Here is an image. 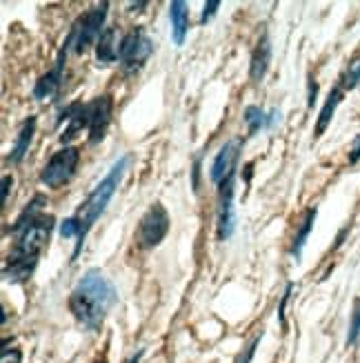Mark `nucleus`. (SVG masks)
I'll use <instances>...</instances> for the list:
<instances>
[{
    "mask_svg": "<svg viewBox=\"0 0 360 363\" xmlns=\"http://www.w3.org/2000/svg\"><path fill=\"white\" fill-rule=\"evenodd\" d=\"M116 301H118V292L114 288V283L98 267H91L76 283L67 306L78 323H83L91 333H98L105 323L107 312L116 306Z\"/></svg>",
    "mask_w": 360,
    "mask_h": 363,
    "instance_id": "obj_1",
    "label": "nucleus"
},
{
    "mask_svg": "<svg viewBox=\"0 0 360 363\" xmlns=\"http://www.w3.org/2000/svg\"><path fill=\"white\" fill-rule=\"evenodd\" d=\"M129 163H132V154L120 156V159L112 165V169L107 172V177L96 185V189H93V192L83 201L81 210H78V218H81V223H83V232H81V236H78V241H76L71 261H76L78 257H81V250L85 245L89 230L93 228V223H96V220L103 216V212L107 210L109 201H112V196L116 194V189L122 183L124 174H127Z\"/></svg>",
    "mask_w": 360,
    "mask_h": 363,
    "instance_id": "obj_2",
    "label": "nucleus"
},
{
    "mask_svg": "<svg viewBox=\"0 0 360 363\" xmlns=\"http://www.w3.org/2000/svg\"><path fill=\"white\" fill-rule=\"evenodd\" d=\"M56 228V218L52 214H40L25 225H11V234L16 236L9 255L38 259L45 245L50 243V236Z\"/></svg>",
    "mask_w": 360,
    "mask_h": 363,
    "instance_id": "obj_3",
    "label": "nucleus"
},
{
    "mask_svg": "<svg viewBox=\"0 0 360 363\" xmlns=\"http://www.w3.org/2000/svg\"><path fill=\"white\" fill-rule=\"evenodd\" d=\"M151 54H153V40L145 34L143 27H134L120 38L118 60L127 74H136L143 69Z\"/></svg>",
    "mask_w": 360,
    "mask_h": 363,
    "instance_id": "obj_4",
    "label": "nucleus"
},
{
    "mask_svg": "<svg viewBox=\"0 0 360 363\" xmlns=\"http://www.w3.org/2000/svg\"><path fill=\"white\" fill-rule=\"evenodd\" d=\"M78 163H81V150L65 145L62 150L54 152V156L45 163V167L40 169V183L58 189L65 183H69L78 169Z\"/></svg>",
    "mask_w": 360,
    "mask_h": 363,
    "instance_id": "obj_5",
    "label": "nucleus"
},
{
    "mask_svg": "<svg viewBox=\"0 0 360 363\" xmlns=\"http://www.w3.org/2000/svg\"><path fill=\"white\" fill-rule=\"evenodd\" d=\"M107 9L109 3L91 7L89 11H85L81 18L74 23V27L69 29L74 34V52L76 54H85L91 45H96L100 34L105 31V21H107Z\"/></svg>",
    "mask_w": 360,
    "mask_h": 363,
    "instance_id": "obj_6",
    "label": "nucleus"
},
{
    "mask_svg": "<svg viewBox=\"0 0 360 363\" xmlns=\"http://www.w3.org/2000/svg\"><path fill=\"white\" fill-rule=\"evenodd\" d=\"M169 225H171V220H169V214L167 210L163 208L161 203H153L151 208L145 212V216L140 218V225H138V243L140 247H156V245H161L163 239L167 236L169 232Z\"/></svg>",
    "mask_w": 360,
    "mask_h": 363,
    "instance_id": "obj_7",
    "label": "nucleus"
},
{
    "mask_svg": "<svg viewBox=\"0 0 360 363\" xmlns=\"http://www.w3.org/2000/svg\"><path fill=\"white\" fill-rule=\"evenodd\" d=\"M233 192H236V174H231L218 185V216H216V236L218 241H229L236 230V214H233Z\"/></svg>",
    "mask_w": 360,
    "mask_h": 363,
    "instance_id": "obj_8",
    "label": "nucleus"
},
{
    "mask_svg": "<svg viewBox=\"0 0 360 363\" xmlns=\"http://www.w3.org/2000/svg\"><path fill=\"white\" fill-rule=\"evenodd\" d=\"M74 45V34L69 31L65 43H62L60 47V52H58V58H56V65L54 69H50L47 74H42L36 85H34V99L38 101H47V99H52L56 96V91L60 89V83H62V74H65V62H67V52H69V47Z\"/></svg>",
    "mask_w": 360,
    "mask_h": 363,
    "instance_id": "obj_9",
    "label": "nucleus"
},
{
    "mask_svg": "<svg viewBox=\"0 0 360 363\" xmlns=\"http://www.w3.org/2000/svg\"><path fill=\"white\" fill-rule=\"evenodd\" d=\"M89 107V145H98L105 138L109 125H112V114H114V99L109 94H103V96H96L91 103H87Z\"/></svg>",
    "mask_w": 360,
    "mask_h": 363,
    "instance_id": "obj_10",
    "label": "nucleus"
},
{
    "mask_svg": "<svg viewBox=\"0 0 360 363\" xmlns=\"http://www.w3.org/2000/svg\"><path fill=\"white\" fill-rule=\"evenodd\" d=\"M240 152H243V138H231V140H227V143L221 147V152L216 154L214 163H211V169H209L211 183L221 185L225 179H229L231 174H236Z\"/></svg>",
    "mask_w": 360,
    "mask_h": 363,
    "instance_id": "obj_11",
    "label": "nucleus"
},
{
    "mask_svg": "<svg viewBox=\"0 0 360 363\" xmlns=\"http://www.w3.org/2000/svg\"><path fill=\"white\" fill-rule=\"evenodd\" d=\"M62 121H67L69 125L65 128V132L60 134V143H71V140L78 136V132H83V130H89V107L87 103H81V101H76V103H69L65 109L60 112L56 125H60Z\"/></svg>",
    "mask_w": 360,
    "mask_h": 363,
    "instance_id": "obj_12",
    "label": "nucleus"
},
{
    "mask_svg": "<svg viewBox=\"0 0 360 363\" xmlns=\"http://www.w3.org/2000/svg\"><path fill=\"white\" fill-rule=\"evenodd\" d=\"M269 65H272V40L267 29H262V34L252 52V60H249V78L254 83H260L265 74L269 72Z\"/></svg>",
    "mask_w": 360,
    "mask_h": 363,
    "instance_id": "obj_13",
    "label": "nucleus"
},
{
    "mask_svg": "<svg viewBox=\"0 0 360 363\" xmlns=\"http://www.w3.org/2000/svg\"><path fill=\"white\" fill-rule=\"evenodd\" d=\"M36 265H38V259L7 255L5 265H3V277H5V281L13 283V286H23V283H27L31 277H34Z\"/></svg>",
    "mask_w": 360,
    "mask_h": 363,
    "instance_id": "obj_14",
    "label": "nucleus"
},
{
    "mask_svg": "<svg viewBox=\"0 0 360 363\" xmlns=\"http://www.w3.org/2000/svg\"><path fill=\"white\" fill-rule=\"evenodd\" d=\"M118 50H120V38H118V27H105L96 43V60L100 67L112 65L118 60Z\"/></svg>",
    "mask_w": 360,
    "mask_h": 363,
    "instance_id": "obj_15",
    "label": "nucleus"
},
{
    "mask_svg": "<svg viewBox=\"0 0 360 363\" xmlns=\"http://www.w3.org/2000/svg\"><path fill=\"white\" fill-rule=\"evenodd\" d=\"M36 116H29L25 123H23V128L18 132V136H16L13 140V145H11V152L7 154V163L11 165H18L23 163V159L27 156L29 152V145H31V140H34V134H36Z\"/></svg>",
    "mask_w": 360,
    "mask_h": 363,
    "instance_id": "obj_16",
    "label": "nucleus"
},
{
    "mask_svg": "<svg viewBox=\"0 0 360 363\" xmlns=\"http://www.w3.org/2000/svg\"><path fill=\"white\" fill-rule=\"evenodd\" d=\"M169 18H171V36L174 43L180 47L185 45V38L190 34V7L185 0H174L169 5Z\"/></svg>",
    "mask_w": 360,
    "mask_h": 363,
    "instance_id": "obj_17",
    "label": "nucleus"
},
{
    "mask_svg": "<svg viewBox=\"0 0 360 363\" xmlns=\"http://www.w3.org/2000/svg\"><path fill=\"white\" fill-rule=\"evenodd\" d=\"M316 216H318V210H316V208H307V210H305V216H303V220H301V228H298V232H296L294 243H291V247H289V255H291L296 261H301V257H303V250H305V243H307V239H309L311 230H314Z\"/></svg>",
    "mask_w": 360,
    "mask_h": 363,
    "instance_id": "obj_18",
    "label": "nucleus"
},
{
    "mask_svg": "<svg viewBox=\"0 0 360 363\" xmlns=\"http://www.w3.org/2000/svg\"><path fill=\"white\" fill-rule=\"evenodd\" d=\"M342 87L340 85H336L332 91H330V96H327V101H325V105H323V109H320V114H318V123H316V134H314V138H320L323 134H325V130L330 128V123H332V118H334V114H336V107L340 105V101H342Z\"/></svg>",
    "mask_w": 360,
    "mask_h": 363,
    "instance_id": "obj_19",
    "label": "nucleus"
},
{
    "mask_svg": "<svg viewBox=\"0 0 360 363\" xmlns=\"http://www.w3.org/2000/svg\"><path fill=\"white\" fill-rule=\"evenodd\" d=\"M245 123H247V134L256 136L260 130L267 128V114H265L258 105H247L245 107Z\"/></svg>",
    "mask_w": 360,
    "mask_h": 363,
    "instance_id": "obj_20",
    "label": "nucleus"
},
{
    "mask_svg": "<svg viewBox=\"0 0 360 363\" xmlns=\"http://www.w3.org/2000/svg\"><path fill=\"white\" fill-rule=\"evenodd\" d=\"M358 339H360V296L354 298L352 319H349V330H347V348L356 345Z\"/></svg>",
    "mask_w": 360,
    "mask_h": 363,
    "instance_id": "obj_21",
    "label": "nucleus"
},
{
    "mask_svg": "<svg viewBox=\"0 0 360 363\" xmlns=\"http://www.w3.org/2000/svg\"><path fill=\"white\" fill-rule=\"evenodd\" d=\"M81 232H83V223H81V218H78V214L65 218L60 223V236H62V239H76L78 241Z\"/></svg>",
    "mask_w": 360,
    "mask_h": 363,
    "instance_id": "obj_22",
    "label": "nucleus"
},
{
    "mask_svg": "<svg viewBox=\"0 0 360 363\" xmlns=\"http://www.w3.org/2000/svg\"><path fill=\"white\" fill-rule=\"evenodd\" d=\"M360 83V62L358 65H352L345 74L340 76V87H342V91H347V89H354L356 85Z\"/></svg>",
    "mask_w": 360,
    "mask_h": 363,
    "instance_id": "obj_23",
    "label": "nucleus"
},
{
    "mask_svg": "<svg viewBox=\"0 0 360 363\" xmlns=\"http://www.w3.org/2000/svg\"><path fill=\"white\" fill-rule=\"evenodd\" d=\"M260 339H262V333H260V335H256V337L252 339V343H247V345H245L243 352L236 357V361H233V363H252V359H254V354H256V348H258Z\"/></svg>",
    "mask_w": 360,
    "mask_h": 363,
    "instance_id": "obj_24",
    "label": "nucleus"
},
{
    "mask_svg": "<svg viewBox=\"0 0 360 363\" xmlns=\"http://www.w3.org/2000/svg\"><path fill=\"white\" fill-rule=\"evenodd\" d=\"M291 292H294V283L289 281L287 286H285L283 298H280V306H278V321H280V325H283V328H287V321H285V308H287V303H289Z\"/></svg>",
    "mask_w": 360,
    "mask_h": 363,
    "instance_id": "obj_25",
    "label": "nucleus"
},
{
    "mask_svg": "<svg viewBox=\"0 0 360 363\" xmlns=\"http://www.w3.org/2000/svg\"><path fill=\"white\" fill-rule=\"evenodd\" d=\"M318 101V81L314 78V74L307 76V107L311 109Z\"/></svg>",
    "mask_w": 360,
    "mask_h": 363,
    "instance_id": "obj_26",
    "label": "nucleus"
},
{
    "mask_svg": "<svg viewBox=\"0 0 360 363\" xmlns=\"http://www.w3.org/2000/svg\"><path fill=\"white\" fill-rule=\"evenodd\" d=\"M218 7H221V0H209V3H205V7H202V13H200V25H207L216 16Z\"/></svg>",
    "mask_w": 360,
    "mask_h": 363,
    "instance_id": "obj_27",
    "label": "nucleus"
},
{
    "mask_svg": "<svg viewBox=\"0 0 360 363\" xmlns=\"http://www.w3.org/2000/svg\"><path fill=\"white\" fill-rule=\"evenodd\" d=\"M23 361V354L18 348H9V343L5 341V348H3V354H0V363H21Z\"/></svg>",
    "mask_w": 360,
    "mask_h": 363,
    "instance_id": "obj_28",
    "label": "nucleus"
},
{
    "mask_svg": "<svg viewBox=\"0 0 360 363\" xmlns=\"http://www.w3.org/2000/svg\"><path fill=\"white\" fill-rule=\"evenodd\" d=\"M200 165H202V154L196 156L194 167H192V187H194V192H198V189H200Z\"/></svg>",
    "mask_w": 360,
    "mask_h": 363,
    "instance_id": "obj_29",
    "label": "nucleus"
},
{
    "mask_svg": "<svg viewBox=\"0 0 360 363\" xmlns=\"http://www.w3.org/2000/svg\"><path fill=\"white\" fill-rule=\"evenodd\" d=\"M11 189H13V177L5 174V177H3V205H7V203H9Z\"/></svg>",
    "mask_w": 360,
    "mask_h": 363,
    "instance_id": "obj_30",
    "label": "nucleus"
},
{
    "mask_svg": "<svg viewBox=\"0 0 360 363\" xmlns=\"http://www.w3.org/2000/svg\"><path fill=\"white\" fill-rule=\"evenodd\" d=\"M360 161V134L354 138V145L349 150V165H356Z\"/></svg>",
    "mask_w": 360,
    "mask_h": 363,
    "instance_id": "obj_31",
    "label": "nucleus"
},
{
    "mask_svg": "<svg viewBox=\"0 0 360 363\" xmlns=\"http://www.w3.org/2000/svg\"><path fill=\"white\" fill-rule=\"evenodd\" d=\"M280 121V109H269V114H267V128H265V130H272L274 128V125Z\"/></svg>",
    "mask_w": 360,
    "mask_h": 363,
    "instance_id": "obj_32",
    "label": "nucleus"
},
{
    "mask_svg": "<svg viewBox=\"0 0 360 363\" xmlns=\"http://www.w3.org/2000/svg\"><path fill=\"white\" fill-rule=\"evenodd\" d=\"M243 169H245V183H249L252 181V174H254V163H247Z\"/></svg>",
    "mask_w": 360,
    "mask_h": 363,
    "instance_id": "obj_33",
    "label": "nucleus"
},
{
    "mask_svg": "<svg viewBox=\"0 0 360 363\" xmlns=\"http://www.w3.org/2000/svg\"><path fill=\"white\" fill-rule=\"evenodd\" d=\"M143 354H145V350H138L134 357H129V359L124 361V363H140V359H143Z\"/></svg>",
    "mask_w": 360,
    "mask_h": 363,
    "instance_id": "obj_34",
    "label": "nucleus"
},
{
    "mask_svg": "<svg viewBox=\"0 0 360 363\" xmlns=\"http://www.w3.org/2000/svg\"><path fill=\"white\" fill-rule=\"evenodd\" d=\"M143 7H147V3H132L129 5V11L134 13V11H143Z\"/></svg>",
    "mask_w": 360,
    "mask_h": 363,
    "instance_id": "obj_35",
    "label": "nucleus"
},
{
    "mask_svg": "<svg viewBox=\"0 0 360 363\" xmlns=\"http://www.w3.org/2000/svg\"><path fill=\"white\" fill-rule=\"evenodd\" d=\"M91 363H107V359H96V361H91Z\"/></svg>",
    "mask_w": 360,
    "mask_h": 363,
    "instance_id": "obj_36",
    "label": "nucleus"
}]
</instances>
